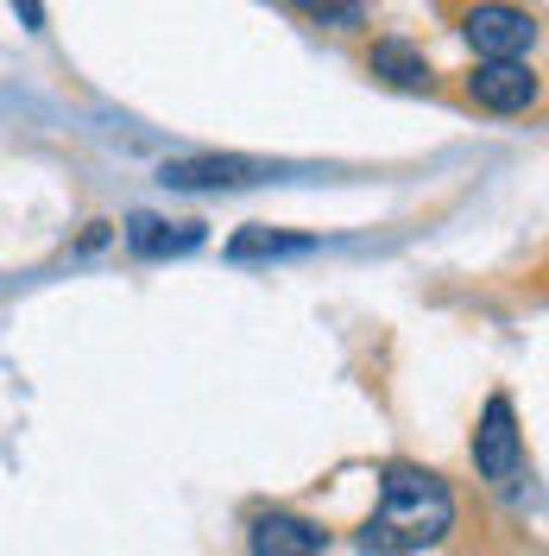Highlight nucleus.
Listing matches in <instances>:
<instances>
[{
    "label": "nucleus",
    "instance_id": "nucleus-2",
    "mask_svg": "<svg viewBox=\"0 0 549 556\" xmlns=\"http://www.w3.org/2000/svg\"><path fill=\"white\" fill-rule=\"evenodd\" d=\"M272 165L266 159H246V152H183L158 165L165 190H246V184H266Z\"/></svg>",
    "mask_w": 549,
    "mask_h": 556
},
{
    "label": "nucleus",
    "instance_id": "nucleus-5",
    "mask_svg": "<svg viewBox=\"0 0 549 556\" xmlns=\"http://www.w3.org/2000/svg\"><path fill=\"white\" fill-rule=\"evenodd\" d=\"M468 96L493 114H524V108L537 102V70L524 64V58H486L474 76H468Z\"/></svg>",
    "mask_w": 549,
    "mask_h": 556
},
{
    "label": "nucleus",
    "instance_id": "nucleus-1",
    "mask_svg": "<svg viewBox=\"0 0 549 556\" xmlns=\"http://www.w3.org/2000/svg\"><path fill=\"white\" fill-rule=\"evenodd\" d=\"M448 525H455V500L448 486L430 475V468H411V462H392L379 475V513L367 519V551L373 556H411L443 544Z\"/></svg>",
    "mask_w": 549,
    "mask_h": 556
},
{
    "label": "nucleus",
    "instance_id": "nucleus-7",
    "mask_svg": "<svg viewBox=\"0 0 549 556\" xmlns=\"http://www.w3.org/2000/svg\"><path fill=\"white\" fill-rule=\"evenodd\" d=\"M253 556H322V531L297 513H266L253 519Z\"/></svg>",
    "mask_w": 549,
    "mask_h": 556
},
{
    "label": "nucleus",
    "instance_id": "nucleus-8",
    "mask_svg": "<svg viewBox=\"0 0 549 556\" xmlns=\"http://www.w3.org/2000/svg\"><path fill=\"white\" fill-rule=\"evenodd\" d=\"M373 76H385L392 89H430V58H423L417 45H405V38H379Z\"/></svg>",
    "mask_w": 549,
    "mask_h": 556
},
{
    "label": "nucleus",
    "instance_id": "nucleus-10",
    "mask_svg": "<svg viewBox=\"0 0 549 556\" xmlns=\"http://www.w3.org/2000/svg\"><path fill=\"white\" fill-rule=\"evenodd\" d=\"M20 7V20H26V33H44V7L38 0H13Z\"/></svg>",
    "mask_w": 549,
    "mask_h": 556
},
{
    "label": "nucleus",
    "instance_id": "nucleus-3",
    "mask_svg": "<svg viewBox=\"0 0 549 556\" xmlns=\"http://www.w3.org/2000/svg\"><path fill=\"white\" fill-rule=\"evenodd\" d=\"M474 468H481L486 481L512 486L524 475V437H518V412L506 392H493L481 412V430H474Z\"/></svg>",
    "mask_w": 549,
    "mask_h": 556
},
{
    "label": "nucleus",
    "instance_id": "nucleus-6",
    "mask_svg": "<svg viewBox=\"0 0 549 556\" xmlns=\"http://www.w3.org/2000/svg\"><path fill=\"white\" fill-rule=\"evenodd\" d=\"M127 247H133L139 260H171V253H190V247H203V222L133 215V222H127Z\"/></svg>",
    "mask_w": 549,
    "mask_h": 556
},
{
    "label": "nucleus",
    "instance_id": "nucleus-4",
    "mask_svg": "<svg viewBox=\"0 0 549 556\" xmlns=\"http://www.w3.org/2000/svg\"><path fill=\"white\" fill-rule=\"evenodd\" d=\"M461 33H468V45H474L481 58H524V51L537 45V20H531L524 7L486 0V7H474V13L461 20Z\"/></svg>",
    "mask_w": 549,
    "mask_h": 556
},
{
    "label": "nucleus",
    "instance_id": "nucleus-9",
    "mask_svg": "<svg viewBox=\"0 0 549 556\" xmlns=\"http://www.w3.org/2000/svg\"><path fill=\"white\" fill-rule=\"evenodd\" d=\"M309 235H278V228H246L228 241V260H278V253H309Z\"/></svg>",
    "mask_w": 549,
    "mask_h": 556
}]
</instances>
